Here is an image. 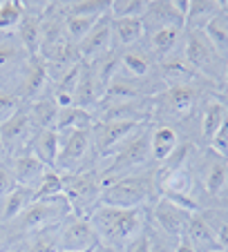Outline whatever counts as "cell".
<instances>
[{"label": "cell", "mask_w": 228, "mask_h": 252, "mask_svg": "<svg viewBox=\"0 0 228 252\" xmlns=\"http://www.w3.org/2000/svg\"><path fill=\"white\" fill-rule=\"evenodd\" d=\"M90 223L99 237V243L103 241L108 248L119 250L143 232V210L99 203L90 214Z\"/></svg>", "instance_id": "6da1fadb"}, {"label": "cell", "mask_w": 228, "mask_h": 252, "mask_svg": "<svg viewBox=\"0 0 228 252\" xmlns=\"http://www.w3.org/2000/svg\"><path fill=\"white\" fill-rule=\"evenodd\" d=\"M101 203L114 208H141L154 201V181L148 174H125L101 183Z\"/></svg>", "instance_id": "7a4b0ae2"}, {"label": "cell", "mask_w": 228, "mask_h": 252, "mask_svg": "<svg viewBox=\"0 0 228 252\" xmlns=\"http://www.w3.org/2000/svg\"><path fill=\"white\" fill-rule=\"evenodd\" d=\"M150 157H152L150 134L143 132V129H139L134 136H130L123 145H119V148L110 154L108 167L101 172V183L112 181V179H119V176H125L128 172L141 167Z\"/></svg>", "instance_id": "3957f363"}, {"label": "cell", "mask_w": 228, "mask_h": 252, "mask_svg": "<svg viewBox=\"0 0 228 252\" xmlns=\"http://www.w3.org/2000/svg\"><path fill=\"white\" fill-rule=\"evenodd\" d=\"M101 176L90 172H78V174L63 176V196L67 199L72 212L85 214L94 210L101 203Z\"/></svg>", "instance_id": "277c9868"}, {"label": "cell", "mask_w": 228, "mask_h": 252, "mask_svg": "<svg viewBox=\"0 0 228 252\" xmlns=\"http://www.w3.org/2000/svg\"><path fill=\"white\" fill-rule=\"evenodd\" d=\"M143 127V121H132V119H103L99 123L92 125V148L101 157H110L114 150L123 145L130 136Z\"/></svg>", "instance_id": "5b68a950"}, {"label": "cell", "mask_w": 228, "mask_h": 252, "mask_svg": "<svg viewBox=\"0 0 228 252\" xmlns=\"http://www.w3.org/2000/svg\"><path fill=\"white\" fill-rule=\"evenodd\" d=\"M92 150V134L90 129H74L67 132L65 138L61 134V152H58V161L54 170L58 174H78L83 172V163H85L87 154Z\"/></svg>", "instance_id": "8992f818"}, {"label": "cell", "mask_w": 228, "mask_h": 252, "mask_svg": "<svg viewBox=\"0 0 228 252\" xmlns=\"http://www.w3.org/2000/svg\"><path fill=\"white\" fill-rule=\"evenodd\" d=\"M65 212H70V205H67L65 196L47 199V201H34L18 217L20 228H23L25 232H38V230H45L52 221H56L58 217H63Z\"/></svg>", "instance_id": "52a82bcc"}, {"label": "cell", "mask_w": 228, "mask_h": 252, "mask_svg": "<svg viewBox=\"0 0 228 252\" xmlns=\"http://www.w3.org/2000/svg\"><path fill=\"white\" fill-rule=\"evenodd\" d=\"M110 45H112V20L110 16H101L92 32L85 36V40L78 45V56L87 65H96L99 61H103Z\"/></svg>", "instance_id": "ba28073f"}, {"label": "cell", "mask_w": 228, "mask_h": 252, "mask_svg": "<svg viewBox=\"0 0 228 252\" xmlns=\"http://www.w3.org/2000/svg\"><path fill=\"white\" fill-rule=\"evenodd\" d=\"M152 214H154V221H157L159 230H161L166 237H184L186 234V225H188V219H190V212L186 210L177 208L175 203H170L168 199H159L152 208Z\"/></svg>", "instance_id": "9c48e42d"}, {"label": "cell", "mask_w": 228, "mask_h": 252, "mask_svg": "<svg viewBox=\"0 0 228 252\" xmlns=\"http://www.w3.org/2000/svg\"><path fill=\"white\" fill-rule=\"evenodd\" d=\"M186 63L195 71H210L217 61V52L213 49V45L208 43L206 33L201 32V27H195L190 32L188 40H186Z\"/></svg>", "instance_id": "30bf717a"}, {"label": "cell", "mask_w": 228, "mask_h": 252, "mask_svg": "<svg viewBox=\"0 0 228 252\" xmlns=\"http://www.w3.org/2000/svg\"><path fill=\"white\" fill-rule=\"evenodd\" d=\"M47 170L49 167L34 152L18 154V157L14 158V165H11V174H14L16 186L29 188V190H36V186L40 183V179L45 176Z\"/></svg>", "instance_id": "8fae6325"}, {"label": "cell", "mask_w": 228, "mask_h": 252, "mask_svg": "<svg viewBox=\"0 0 228 252\" xmlns=\"http://www.w3.org/2000/svg\"><path fill=\"white\" fill-rule=\"evenodd\" d=\"M96 246H99V237H96L90 219H74L61 232V250L76 252V250H90V248Z\"/></svg>", "instance_id": "7c38bea8"}, {"label": "cell", "mask_w": 228, "mask_h": 252, "mask_svg": "<svg viewBox=\"0 0 228 252\" xmlns=\"http://www.w3.org/2000/svg\"><path fill=\"white\" fill-rule=\"evenodd\" d=\"M32 119H29L27 112H18L11 121H7L2 127H0V141L5 148H18L23 143H27V138L32 136Z\"/></svg>", "instance_id": "4fadbf2b"}, {"label": "cell", "mask_w": 228, "mask_h": 252, "mask_svg": "<svg viewBox=\"0 0 228 252\" xmlns=\"http://www.w3.org/2000/svg\"><path fill=\"white\" fill-rule=\"evenodd\" d=\"M34 145V154H36L49 170L56 167V161H58V152H61V134L56 129H43L38 132L32 141Z\"/></svg>", "instance_id": "5bb4252c"}, {"label": "cell", "mask_w": 228, "mask_h": 252, "mask_svg": "<svg viewBox=\"0 0 228 252\" xmlns=\"http://www.w3.org/2000/svg\"><path fill=\"white\" fill-rule=\"evenodd\" d=\"M99 85H96V74L90 67H81V76H78V85H76L74 94V107L90 112V107H94L99 103Z\"/></svg>", "instance_id": "9a60e30c"}, {"label": "cell", "mask_w": 228, "mask_h": 252, "mask_svg": "<svg viewBox=\"0 0 228 252\" xmlns=\"http://www.w3.org/2000/svg\"><path fill=\"white\" fill-rule=\"evenodd\" d=\"M179 148V136L172 127H159L157 132H152L150 136V152L157 161L166 163Z\"/></svg>", "instance_id": "2e32d148"}, {"label": "cell", "mask_w": 228, "mask_h": 252, "mask_svg": "<svg viewBox=\"0 0 228 252\" xmlns=\"http://www.w3.org/2000/svg\"><path fill=\"white\" fill-rule=\"evenodd\" d=\"M201 32L206 33V38H208V43L217 52V56H226L228 54V16L215 14L201 27Z\"/></svg>", "instance_id": "e0dca14e"}, {"label": "cell", "mask_w": 228, "mask_h": 252, "mask_svg": "<svg viewBox=\"0 0 228 252\" xmlns=\"http://www.w3.org/2000/svg\"><path fill=\"white\" fill-rule=\"evenodd\" d=\"M47 76H49V69H47V63L43 61L40 56H34L32 63H29V69H27V76L23 81V96H38L40 92L45 90V83H47Z\"/></svg>", "instance_id": "ac0fdd59"}, {"label": "cell", "mask_w": 228, "mask_h": 252, "mask_svg": "<svg viewBox=\"0 0 228 252\" xmlns=\"http://www.w3.org/2000/svg\"><path fill=\"white\" fill-rule=\"evenodd\" d=\"M94 121H92L90 112L81 110V107H65L58 110V119H56V132L58 134H67L74 129H92Z\"/></svg>", "instance_id": "d6986e66"}, {"label": "cell", "mask_w": 228, "mask_h": 252, "mask_svg": "<svg viewBox=\"0 0 228 252\" xmlns=\"http://www.w3.org/2000/svg\"><path fill=\"white\" fill-rule=\"evenodd\" d=\"M32 125L43 132V129H56V119H58V105L54 103V98H38L34 103L32 112H29Z\"/></svg>", "instance_id": "ffe728a7"}, {"label": "cell", "mask_w": 228, "mask_h": 252, "mask_svg": "<svg viewBox=\"0 0 228 252\" xmlns=\"http://www.w3.org/2000/svg\"><path fill=\"white\" fill-rule=\"evenodd\" d=\"M34 203V190L16 186L11 194L2 201V221H14Z\"/></svg>", "instance_id": "44dd1931"}, {"label": "cell", "mask_w": 228, "mask_h": 252, "mask_svg": "<svg viewBox=\"0 0 228 252\" xmlns=\"http://www.w3.org/2000/svg\"><path fill=\"white\" fill-rule=\"evenodd\" d=\"M161 74L172 87H184L195 78V69L184 58H166L161 63Z\"/></svg>", "instance_id": "7402d4cb"}, {"label": "cell", "mask_w": 228, "mask_h": 252, "mask_svg": "<svg viewBox=\"0 0 228 252\" xmlns=\"http://www.w3.org/2000/svg\"><path fill=\"white\" fill-rule=\"evenodd\" d=\"M81 67L83 65H74L65 76H61L54 92V103L58 105V110H65L74 105V94H76V85H78V76H81Z\"/></svg>", "instance_id": "603a6c76"}, {"label": "cell", "mask_w": 228, "mask_h": 252, "mask_svg": "<svg viewBox=\"0 0 228 252\" xmlns=\"http://www.w3.org/2000/svg\"><path fill=\"white\" fill-rule=\"evenodd\" d=\"M112 36H116L121 45L130 47V45L139 43L143 36V18H116L112 20Z\"/></svg>", "instance_id": "cb8c5ba5"}, {"label": "cell", "mask_w": 228, "mask_h": 252, "mask_svg": "<svg viewBox=\"0 0 228 252\" xmlns=\"http://www.w3.org/2000/svg\"><path fill=\"white\" fill-rule=\"evenodd\" d=\"M18 38L20 47H25L29 56H38V49H40V23H38V18L25 14L23 23L18 25Z\"/></svg>", "instance_id": "d4e9b609"}, {"label": "cell", "mask_w": 228, "mask_h": 252, "mask_svg": "<svg viewBox=\"0 0 228 252\" xmlns=\"http://www.w3.org/2000/svg\"><path fill=\"white\" fill-rule=\"evenodd\" d=\"M166 98H168V110H172L175 114H188L197 100V92L190 85L170 87L166 92Z\"/></svg>", "instance_id": "484cf974"}, {"label": "cell", "mask_w": 228, "mask_h": 252, "mask_svg": "<svg viewBox=\"0 0 228 252\" xmlns=\"http://www.w3.org/2000/svg\"><path fill=\"white\" fill-rule=\"evenodd\" d=\"M99 18H87V16H67L65 20V38L72 45H81L85 40V36L92 32V27L96 25Z\"/></svg>", "instance_id": "4316f807"}, {"label": "cell", "mask_w": 228, "mask_h": 252, "mask_svg": "<svg viewBox=\"0 0 228 252\" xmlns=\"http://www.w3.org/2000/svg\"><path fill=\"white\" fill-rule=\"evenodd\" d=\"M63 196V176L56 170H47L34 190V201H47Z\"/></svg>", "instance_id": "83f0119b"}, {"label": "cell", "mask_w": 228, "mask_h": 252, "mask_svg": "<svg viewBox=\"0 0 228 252\" xmlns=\"http://www.w3.org/2000/svg\"><path fill=\"white\" fill-rule=\"evenodd\" d=\"M186 237L192 241V246H213V243H217V239H215V232L210 230L208 221L199 219V217H192L190 214L188 219V225H186Z\"/></svg>", "instance_id": "f1b7e54d"}, {"label": "cell", "mask_w": 228, "mask_h": 252, "mask_svg": "<svg viewBox=\"0 0 228 252\" xmlns=\"http://www.w3.org/2000/svg\"><path fill=\"white\" fill-rule=\"evenodd\" d=\"M25 18V7L16 0L0 2V33H7L11 29H18V25Z\"/></svg>", "instance_id": "f546056e"}, {"label": "cell", "mask_w": 228, "mask_h": 252, "mask_svg": "<svg viewBox=\"0 0 228 252\" xmlns=\"http://www.w3.org/2000/svg\"><path fill=\"white\" fill-rule=\"evenodd\" d=\"M224 121H226V107H224L219 100L208 103V107H206V112H204V123H201L204 136L208 138V141L215 136V134H217V129L222 127Z\"/></svg>", "instance_id": "4dcf8cb0"}, {"label": "cell", "mask_w": 228, "mask_h": 252, "mask_svg": "<svg viewBox=\"0 0 228 252\" xmlns=\"http://www.w3.org/2000/svg\"><path fill=\"white\" fill-rule=\"evenodd\" d=\"M148 9V2L146 0H114L110 2V11L108 14L116 18H143Z\"/></svg>", "instance_id": "1f68e13d"}, {"label": "cell", "mask_w": 228, "mask_h": 252, "mask_svg": "<svg viewBox=\"0 0 228 252\" xmlns=\"http://www.w3.org/2000/svg\"><path fill=\"white\" fill-rule=\"evenodd\" d=\"M110 2L105 0H83V2H72L67 16H87V18H101L108 16Z\"/></svg>", "instance_id": "d6a6232c"}, {"label": "cell", "mask_w": 228, "mask_h": 252, "mask_svg": "<svg viewBox=\"0 0 228 252\" xmlns=\"http://www.w3.org/2000/svg\"><path fill=\"white\" fill-rule=\"evenodd\" d=\"M121 65H123V69L128 71L132 78L148 76V74H150V69H152L150 61H148L141 52H125L123 56H121Z\"/></svg>", "instance_id": "836d02e7"}, {"label": "cell", "mask_w": 228, "mask_h": 252, "mask_svg": "<svg viewBox=\"0 0 228 252\" xmlns=\"http://www.w3.org/2000/svg\"><path fill=\"white\" fill-rule=\"evenodd\" d=\"M177 38H179V27L170 25V27H159L157 32L152 33V49L159 56H166L172 47H175Z\"/></svg>", "instance_id": "e575fe53"}, {"label": "cell", "mask_w": 228, "mask_h": 252, "mask_svg": "<svg viewBox=\"0 0 228 252\" xmlns=\"http://www.w3.org/2000/svg\"><path fill=\"white\" fill-rule=\"evenodd\" d=\"M61 250V234L56 232H43L38 230V234L29 241L27 246V252H58Z\"/></svg>", "instance_id": "d590c367"}, {"label": "cell", "mask_w": 228, "mask_h": 252, "mask_svg": "<svg viewBox=\"0 0 228 252\" xmlns=\"http://www.w3.org/2000/svg\"><path fill=\"white\" fill-rule=\"evenodd\" d=\"M226 183H228V165L219 161L206 174V190H208V194H219L226 188Z\"/></svg>", "instance_id": "8d00e7d4"}, {"label": "cell", "mask_w": 228, "mask_h": 252, "mask_svg": "<svg viewBox=\"0 0 228 252\" xmlns=\"http://www.w3.org/2000/svg\"><path fill=\"white\" fill-rule=\"evenodd\" d=\"M217 7H219V2H204V0L201 2H190V11L186 20H201L199 25H206L215 16Z\"/></svg>", "instance_id": "74e56055"}, {"label": "cell", "mask_w": 228, "mask_h": 252, "mask_svg": "<svg viewBox=\"0 0 228 252\" xmlns=\"http://www.w3.org/2000/svg\"><path fill=\"white\" fill-rule=\"evenodd\" d=\"M20 112L18 107V98L11 94H0V127L7 123V121H11L16 114Z\"/></svg>", "instance_id": "f35d334b"}, {"label": "cell", "mask_w": 228, "mask_h": 252, "mask_svg": "<svg viewBox=\"0 0 228 252\" xmlns=\"http://www.w3.org/2000/svg\"><path fill=\"white\" fill-rule=\"evenodd\" d=\"M210 143H213V148H215V152L217 154L228 157V116H226V121L222 123V127L217 129V134L210 138Z\"/></svg>", "instance_id": "ab89813d"}, {"label": "cell", "mask_w": 228, "mask_h": 252, "mask_svg": "<svg viewBox=\"0 0 228 252\" xmlns=\"http://www.w3.org/2000/svg\"><path fill=\"white\" fill-rule=\"evenodd\" d=\"M14 188H16V181H14V174H11V167L0 163V199L5 201Z\"/></svg>", "instance_id": "60d3db41"}, {"label": "cell", "mask_w": 228, "mask_h": 252, "mask_svg": "<svg viewBox=\"0 0 228 252\" xmlns=\"http://www.w3.org/2000/svg\"><path fill=\"white\" fill-rule=\"evenodd\" d=\"M18 56H20V47H16L14 43H7V40L0 43V69L7 67L9 63H14Z\"/></svg>", "instance_id": "b9f144b4"}, {"label": "cell", "mask_w": 228, "mask_h": 252, "mask_svg": "<svg viewBox=\"0 0 228 252\" xmlns=\"http://www.w3.org/2000/svg\"><path fill=\"white\" fill-rule=\"evenodd\" d=\"M125 252H150V237L146 232H141L137 239H132L125 246Z\"/></svg>", "instance_id": "7bdbcfd3"}, {"label": "cell", "mask_w": 228, "mask_h": 252, "mask_svg": "<svg viewBox=\"0 0 228 252\" xmlns=\"http://www.w3.org/2000/svg\"><path fill=\"white\" fill-rule=\"evenodd\" d=\"M170 7L175 9V14L179 16L181 20L188 18V11H190V0H172Z\"/></svg>", "instance_id": "ee69618b"}, {"label": "cell", "mask_w": 228, "mask_h": 252, "mask_svg": "<svg viewBox=\"0 0 228 252\" xmlns=\"http://www.w3.org/2000/svg\"><path fill=\"white\" fill-rule=\"evenodd\" d=\"M150 252H172V248L161 237H154L150 239Z\"/></svg>", "instance_id": "f6af8a7d"}, {"label": "cell", "mask_w": 228, "mask_h": 252, "mask_svg": "<svg viewBox=\"0 0 228 252\" xmlns=\"http://www.w3.org/2000/svg\"><path fill=\"white\" fill-rule=\"evenodd\" d=\"M172 252H197V248L192 246V241H190L188 237H181L179 243H177V248Z\"/></svg>", "instance_id": "bcb514c9"}, {"label": "cell", "mask_w": 228, "mask_h": 252, "mask_svg": "<svg viewBox=\"0 0 228 252\" xmlns=\"http://www.w3.org/2000/svg\"><path fill=\"white\" fill-rule=\"evenodd\" d=\"M215 239H217V246L219 248L228 250V225H222V228H219V232L215 234Z\"/></svg>", "instance_id": "7dc6e473"}, {"label": "cell", "mask_w": 228, "mask_h": 252, "mask_svg": "<svg viewBox=\"0 0 228 252\" xmlns=\"http://www.w3.org/2000/svg\"><path fill=\"white\" fill-rule=\"evenodd\" d=\"M94 252H112V248H108V246H101V243H99V248H96Z\"/></svg>", "instance_id": "c3c4849f"}, {"label": "cell", "mask_w": 228, "mask_h": 252, "mask_svg": "<svg viewBox=\"0 0 228 252\" xmlns=\"http://www.w3.org/2000/svg\"><path fill=\"white\" fill-rule=\"evenodd\" d=\"M96 248H99V246H96ZM96 248H90V250H76V252H94ZM58 252H74V250H58Z\"/></svg>", "instance_id": "681fc988"}, {"label": "cell", "mask_w": 228, "mask_h": 252, "mask_svg": "<svg viewBox=\"0 0 228 252\" xmlns=\"http://www.w3.org/2000/svg\"><path fill=\"white\" fill-rule=\"evenodd\" d=\"M2 150H5V145H2V141H0V157H2Z\"/></svg>", "instance_id": "f907efd6"}, {"label": "cell", "mask_w": 228, "mask_h": 252, "mask_svg": "<svg viewBox=\"0 0 228 252\" xmlns=\"http://www.w3.org/2000/svg\"><path fill=\"white\" fill-rule=\"evenodd\" d=\"M0 248H2V234H0Z\"/></svg>", "instance_id": "816d5d0a"}, {"label": "cell", "mask_w": 228, "mask_h": 252, "mask_svg": "<svg viewBox=\"0 0 228 252\" xmlns=\"http://www.w3.org/2000/svg\"><path fill=\"white\" fill-rule=\"evenodd\" d=\"M226 81H228V65H226Z\"/></svg>", "instance_id": "f5cc1de1"}, {"label": "cell", "mask_w": 228, "mask_h": 252, "mask_svg": "<svg viewBox=\"0 0 228 252\" xmlns=\"http://www.w3.org/2000/svg\"><path fill=\"white\" fill-rule=\"evenodd\" d=\"M210 252H222V250H210Z\"/></svg>", "instance_id": "db71d44e"}, {"label": "cell", "mask_w": 228, "mask_h": 252, "mask_svg": "<svg viewBox=\"0 0 228 252\" xmlns=\"http://www.w3.org/2000/svg\"><path fill=\"white\" fill-rule=\"evenodd\" d=\"M7 252H16V250H7Z\"/></svg>", "instance_id": "11a10c76"}]
</instances>
